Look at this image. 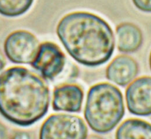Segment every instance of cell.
Masks as SVG:
<instances>
[{"instance_id": "cell-1", "label": "cell", "mask_w": 151, "mask_h": 139, "mask_svg": "<svg viewBox=\"0 0 151 139\" xmlns=\"http://www.w3.org/2000/svg\"><path fill=\"white\" fill-rule=\"evenodd\" d=\"M56 34L70 56L86 66L103 65L115 49V36L110 25L92 13L66 14L56 26Z\"/></svg>"}, {"instance_id": "cell-2", "label": "cell", "mask_w": 151, "mask_h": 139, "mask_svg": "<svg viewBox=\"0 0 151 139\" xmlns=\"http://www.w3.org/2000/svg\"><path fill=\"white\" fill-rule=\"evenodd\" d=\"M50 90L44 79L21 66L0 74V114L10 122L28 127L47 114Z\"/></svg>"}, {"instance_id": "cell-3", "label": "cell", "mask_w": 151, "mask_h": 139, "mask_svg": "<svg viewBox=\"0 0 151 139\" xmlns=\"http://www.w3.org/2000/svg\"><path fill=\"white\" fill-rule=\"evenodd\" d=\"M125 113L121 91L109 83L90 88L84 116L90 128L97 133H107L115 128Z\"/></svg>"}, {"instance_id": "cell-4", "label": "cell", "mask_w": 151, "mask_h": 139, "mask_svg": "<svg viewBox=\"0 0 151 139\" xmlns=\"http://www.w3.org/2000/svg\"><path fill=\"white\" fill-rule=\"evenodd\" d=\"M88 132L87 125L80 117L53 114L42 125L40 139H86Z\"/></svg>"}, {"instance_id": "cell-5", "label": "cell", "mask_w": 151, "mask_h": 139, "mask_svg": "<svg viewBox=\"0 0 151 139\" xmlns=\"http://www.w3.org/2000/svg\"><path fill=\"white\" fill-rule=\"evenodd\" d=\"M40 42L33 33L18 30L10 33L4 42V52L15 64H31L37 54Z\"/></svg>"}, {"instance_id": "cell-6", "label": "cell", "mask_w": 151, "mask_h": 139, "mask_svg": "<svg viewBox=\"0 0 151 139\" xmlns=\"http://www.w3.org/2000/svg\"><path fill=\"white\" fill-rule=\"evenodd\" d=\"M66 57L59 45L52 42H44L40 45L31 66L40 73L42 78L53 80L63 71Z\"/></svg>"}, {"instance_id": "cell-7", "label": "cell", "mask_w": 151, "mask_h": 139, "mask_svg": "<svg viewBox=\"0 0 151 139\" xmlns=\"http://www.w3.org/2000/svg\"><path fill=\"white\" fill-rule=\"evenodd\" d=\"M125 100L133 115H151V77L142 76L133 80L126 89Z\"/></svg>"}, {"instance_id": "cell-8", "label": "cell", "mask_w": 151, "mask_h": 139, "mask_svg": "<svg viewBox=\"0 0 151 139\" xmlns=\"http://www.w3.org/2000/svg\"><path fill=\"white\" fill-rule=\"evenodd\" d=\"M139 71V64L136 60L127 55H119L107 65L105 76L110 81L125 87L135 80Z\"/></svg>"}, {"instance_id": "cell-9", "label": "cell", "mask_w": 151, "mask_h": 139, "mask_svg": "<svg viewBox=\"0 0 151 139\" xmlns=\"http://www.w3.org/2000/svg\"><path fill=\"white\" fill-rule=\"evenodd\" d=\"M84 99V92L76 84H64L57 86L53 92L52 108L54 111L80 112Z\"/></svg>"}, {"instance_id": "cell-10", "label": "cell", "mask_w": 151, "mask_h": 139, "mask_svg": "<svg viewBox=\"0 0 151 139\" xmlns=\"http://www.w3.org/2000/svg\"><path fill=\"white\" fill-rule=\"evenodd\" d=\"M117 49L124 54L137 52L143 43V33L136 25L132 23H120L116 28Z\"/></svg>"}, {"instance_id": "cell-11", "label": "cell", "mask_w": 151, "mask_h": 139, "mask_svg": "<svg viewBox=\"0 0 151 139\" xmlns=\"http://www.w3.org/2000/svg\"><path fill=\"white\" fill-rule=\"evenodd\" d=\"M116 139H151V124L138 118L127 119L117 129Z\"/></svg>"}, {"instance_id": "cell-12", "label": "cell", "mask_w": 151, "mask_h": 139, "mask_svg": "<svg viewBox=\"0 0 151 139\" xmlns=\"http://www.w3.org/2000/svg\"><path fill=\"white\" fill-rule=\"evenodd\" d=\"M34 0H0V14L7 17H17L25 14Z\"/></svg>"}, {"instance_id": "cell-13", "label": "cell", "mask_w": 151, "mask_h": 139, "mask_svg": "<svg viewBox=\"0 0 151 139\" xmlns=\"http://www.w3.org/2000/svg\"><path fill=\"white\" fill-rule=\"evenodd\" d=\"M134 6L139 11L151 13V0H132Z\"/></svg>"}, {"instance_id": "cell-14", "label": "cell", "mask_w": 151, "mask_h": 139, "mask_svg": "<svg viewBox=\"0 0 151 139\" xmlns=\"http://www.w3.org/2000/svg\"><path fill=\"white\" fill-rule=\"evenodd\" d=\"M10 139H35L33 133L25 130H15L10 136Z\"/></svg>"}, {"instance_id": "cell-15", "label": "cell", "mask_w": 151, "mask_h": 139, "mask_svg": "<svg viewBox=\"0 0 151 139\" xmlns=\"http://www.w3.org/2000/svg\"><path fill=\"white\" fill-rule=\"evenodd\" d=\"M0 139H10L7 127L0 122Z\"/></svg>"}, {"instance_id": "cell-16", "label": "cell", "mask_w": 151, "mask_h": 139, "mask_svg": "<svg viewBox=\"0 0 151 139\" xmlns=\"http://www.w3.org/2000/svg\"><path fill=\"white\" fill-rule=\"evenodd\" d=\"M6 65V60H5V55L0 50V71H2Z\"/></svg>"}, {"instance_id": "cell-17", "label": "cell", "mask_w": 151, "mask_h": 139, "mask_svg": "<svg viewBox=\"0 0 151 139\" xmlns=\"http://www.w3.org/2000/svg\"><path fill=\"white\" fill-rule=\"evenodd\" d=\"M86 139H104L101 136L97 135H91L88 137H87Z\"/></svg>"}, {"instance_id": "cell-18", "label": "cell", "mask_w": 151, "mask_h": 139, "mask_svg": "<svg viewBox=\"0 0 151 139\" xmlns=\"http://www.w3.org/2000/svg\"><path fill=\"white\" fill-rule=\"evenodd\" d=\"M149 65H150V68L151 69V52L150 54V57H149Z\"/></svg>"}]
</instances>
